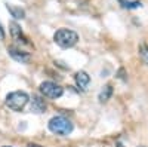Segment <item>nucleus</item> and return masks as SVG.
<instances>
[{"instance_id": "1", "label": "nucleus", "mask_w": 148, "mask_h": 147, "mask_svg": "<svg viewBox=\"0 0 148 147\" xmlns=\"http://www.w3.org/2000/svg\"><path fill=\"white\" fill-rule=\"evenodd\" d=\"M47 128L51 129L53 134H56V135H61V137H65L68 135V134L73 132L74 126H73V122L64 116H55L52 117L51 120H49L47 124Z\"/></svg>"}, {"instance_id": "2", "label": "nucleus", "mask_w": 148, "mask_h": 147, "mask_svg": "<svg viewBox=\"0 0 148 147\" xmlns=\"http://www.w3.org/2000/svg\"><path fill=\"white\" fill-rule=\"evenodd\" d=\"M53 40L58 46L67 49V48H73L79 42V34L68 28H59L53 34Z\"/></svg>"}, {"instance_id": "3", "label": "nucleus", "mask_w": 148, "mask_h": 147, "mask_svg": "<svg viewBox=\"0 0 148 147\" xmlns=\"http://www.w3.org/2000/svg\"><path fill=\"white\" fill-rule=\"evenodd\" d=\"M30 101V97L27 92L24 91H14L6 95V100H5V104L14 110V112H21V110L27 106V103Z\"/></svg>"}, {"instance_id": "4", "label": "nucleus", "mask_w": 148, "mask_h": 147, "mask_svg": "<svg viewBox=\"0 0 148 147\" xmlns=\"http://www.w3.org/2000/svg\"><path fill=\"white\" fill-rule=\"evenodd\" d=\"M40 92L43 97L51 98V100H56V98L62 97L64 89L59 86V85L53 83V82H43L40 83Z\"/></svg>"}, {"instance_id": "5", "label": "nucleus", "mask_w": 148, "mask_h": 147, "mask_svg": "<svg viewBox=\"0 0 148 147\" xmlns=\"http://www.w3.org/2000/svg\"><path fill=\"white\" fill-rule=\"evenodd\" d=\"M8 52H9V55L14 58L15 61H18V63H21V64H27V63H30V59H31V55L28 52L21 51V49H18L15 46H9Z\"/></svg>"}, {"instance_id": "6", "label": "nucleus", "mask_w": 148, "mask_h": 147, "mask_svg": "<svg viewBox=\"0 0 148 147\" xmlns=\"http://www.w3.org/2000/svg\"><path fill=\"white\" fill-rule=\"evenodd\" d=\"M46 108H47L46 101L43 100L42 97L34 95L33 100H31V106H30L31 112H33V113H43V112H46Z\"/></svg>"}, {"instance_id": "7", "label": "nucleus", "mask_w": 148, "mask_h": 147, "mask_svg": "<svg viewBox=\"0 0 148 147\" xmlns=\"http://www.w3.org/2000/svg\"><path fill=\"white\" fill-rule=\"evenodd\" d=\"M74 80H76V85L80 88V89H86L88 88V85H89V82H90V76L88 75L86 71H77L76 75H74Z\"/></svg>"}, {"instance_id": "8", "label": "nucleus", "mask_w": 148, "mask_h": 147, "mask_svg": "<svg viewBox=\"0 0 148 147\" xmlns=\"http://www.w3.org/2000/svg\"><path fill=\"white\" fill-rule=\"evenodd\" d=\"M10 34H12V37H14L15 40H18V42H24V43H30L28 40H27V37L22 34V30H21V27L18 26L16 22H10Z\"/></svg>"}, {"instance_id": "9", "label": "nucleus", "mask_w": 148, "mask_h": 147, "mask_svg": "<svg viewBox=\"0 0 148 147\" xmlns=\"http://www.w3.org/2000/svg\"><path fill=\"white\" fill-rule=\"evenodd\" d=\"M6 9L9 10V14L14 17L15 19H24V18H25V10L21 9V8L12 6V5H6Z\"/></svg>"}, {"instance_id": "10", "label": "nucleus", "mask_w": 148, "mask_h": 147, "mask_svg": "<svg viewBox=\"0 0 148 147\" xmlns=\"http://www.w3.org/2000/svg\"><path fill=\"white\" fill-rule=\"evenodd\" d=\"M111 97H113V86H111V85H105L102 88V91L99 92L98 100H99V103H107Z\"/></svg>"}, {"instance_id": "11", "label": "nucleus", "mask_w": 148, "mask_h": 147, "mask_svg": "<svg viewBox=\"0 0 148 147\" xmlns=\"http://www.w3.org/2000/svg\"><path fill=\"white\" fill-rule=\"evenodd\" d=\"M120 5L125 8V9H138V8H142V3L135 0V2H130V0H119Z\"/></svg>"}, {"instance_id": "12", "label": "nucleus", "mask_w": 148, "mask_h": 147, "mask_svg": "<svg viewBox=\"0 0 148 147\" xmlns=\"http://www.w3.org/2000/svg\"><path fill=\"white\" fill-rule=\"evenodd\" d=\"M139 54H141V57H142V59L145 61V63L148 64V48L145 46V45H142L141 48H139Z\"/></svg>"}, {"instance_id": "13", "label": "nucleus", "mask_w": 148, "mask_h": 147, "mask_svg": "<svg viewBox=\"0 0 148 147\" xmlns=\"http://www.w3.org/2000/svg\"><path fill=\"white\" fill-rule=\"evenodd\" d=\"M2 40H5V30L2 27V24H0V42H2Z\"/></svg>"}, {"instance_id": "14", "label": "nucleus", "mask_w": 148, "mask_h": 147, "mask_svg": "<svg viewBox=\"0 0 148 147\" xmlns=\"http://www.w3.org/2000/svg\"><path fill=\"white\" fill-rule=\"evenodd\" d=\"M28 147H42V146H39V144H28Z\"/></svg>"}, {"instance_id": "15", "label": "nucleus", "mask_w": 148, "mask_h": 147, "mask_svg": "<svg viewBox=\"0 0 148 147\" xmlns=\"http://www.w3.org/2000/svg\"><path fill=\"white\" fill-rule=\"evenodd\" d=\"M117 147H123V144L121 143H117Z\"/></svg>"}, {"instance_id": "16", "label": "nucleus", "mask_w": 148, "mask_h": 147, "mask_svg": "<svg viewBox=\"0 0 148 147\" xmlns=\"http://www.w3.org/2000/svg\"><path fill=\"white\" fill-rule=\"evenodd\" d=\"M3 147H12V146H3Z\"/></svg>"}]
</instances>
